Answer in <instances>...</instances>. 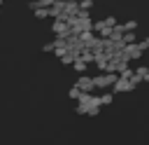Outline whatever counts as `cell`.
Segmentation results:
<instances>
[{
	"label": "cell",
	"mask_w": 149,
	"mask_h": 145,
	"mask_svg": "<svg viewBox=\"0 0 149 145\" xmlns=\"http://www.w3.org/2000/svg\"><path fill=\"white\" fill-rule=\"evenodd\" d=\"M126 44H135V33H126L123 35V47Z\"/></svg>",
	"instance_id": "cell-9"
},
{
	"label": "cell",
	"mask_w": 149,
	"mask_h": 145,
	"mask_svg": "<svg viewBox=\"0 0 149 145\" xmlns=\"http://www.w3.org/2000/svg\"><path fill=\"white\" fill-rule=\"evenodd\" d=\"M35 14H37V19H47V16H51L49 7H40V9H35Z\"/></svg>",
	"instance_id": "cell-6"
},
{
	"label": "cell",
	"mask_w": 149,
	"mask_h": 145,
	"mask_svg": "<svg viewBox=\"0 0 149 145\" xmlns=\"http://www.w3.org/2000/svg\"><path fill=\"white\" fill-rule=\"evenodd\" d=\"M79 96H81V91H79L77 87H72V89H70V98H77V101H79Z\"/></svg>",
	"instance_id": "cell-10"
},
{
	"label": "cell",
	"mask_w": 149,
	"mask_h": 145,
	"mask_svg": "<svg viewBox=\"0 0 149 145\" xmlns=\"http://www.w3.org/2000/svg\"><path fill=\"white\" fill-rule=\"evenodd\" d=\"M91 7H93V0H79V9L81 12H88Z\"/></svg>",
	"instance_id": "cell-8"
},
{
	"label": "cell",
	"mask_w": 149,
	"mask_h": 145,
	"mask_svg": "<svg viewBox=\"0 0 149 145\" xmlns=\"http://www.w3.org/2000/svg\"><path fill=\"white\" fill-rule=\"evenodd\" d=\"M116 80H119L116 72H105V75H95V77H93V84H95V87H114Z\"/></svg>",
	"instance_id": "cell-1"
},
{
	"label": "cell",
	"mask_w": 149,
	"mask_h": 145,
	"mask_svg": "<svg viewBox=\"0 0 149 145\" xmlns=\"http://www.w3.org/2000/svg\"><path fill=\"white\" fill-rule=\"evenodd\" d=\"M140 47H142V49H149V37H144V40L140 42Z\"/></svg>",
	"instance_id": "cell-11"
},
{
	"label": "cell",
	"mask_w": 149,
	"mask_h": 145,
	"mask_svg": "<svg viewBox=\"0 0 149 145\" xmlns=\"http://www.w3.org/2000/svg\"><path fill=\"white\" fill-rule=\"evenodd\" d=\"M72 65H74V70H79V72H86V61H84V58H77Z\"/></svg>",
	"instance_id": "cell-7"
},
{
	"label": "cell",
	"mask_w": 149,
	"mask_h": 145,
	"mask_svg": "<svg viewBox=\"0 0 149 145\" xmlns=\"http://www.w3.org/2000/svg\"><path fill=\"white\" fill-rule=\"evenodd\" d=\"M123 54H126V58L130 61V58H140V56L144 54V49L140 47V42H135V44H126V47H123Z\"/></svg>",
	"instance_id": "cell-3"
},
{
	"label": "cell",
	"mask_w": 149,
	"mask_h": 145,
	"mask_svg": "<svg viewBox=\"0 0 149 145\" xmlns=\"http://www.w3.org/2000/svg\"><path fill=\"white\" fill-rule=\"evenodd\" d=\"M81 94H91L93 89H95V84H93V77H86V75H81L79 80H77V84H74Z\"/></svg>",
	"instance_id": "cell-2"
},
{
	"label": "cell",
	"mask_w": 149,
	"mask_h": 145,
	"mask_svg": "<svg viewBox=\"0 0 149 145\" xmlns=\"http://www.w3.org/2000/svg\"><path fill=\"white\" fill-rule=\"evenodd\" d=\"M0 5H2V0H0Z\"/></svg>",
	"instance_id": "cell-12"
},
{
	"label": "cell",
	"mask_w": 149,
	"mask_h": 145,
	"mask_svg": "<svg viewBox=\"0 0 149 145\" xmlns=\"http://www.w3.org/2000/svg\"><path fill=\"white\" fill-rule=\"evenodd\" d=\"M133 87H135V84H133L130 80H123V77H119V80H116V84L112 87V91H116V94H119V91H130Z\"/></svg>",
	"instance_id": "cell-4"
},
{
	"label": "cell",
	"mask_w": 149,
	"mask_h": 145,
	"mask_svg": "<svg viewBox=\"0 0 149 145\" xmlns=\"http://www.w3.org/2000/svg\"><path fill=\"white\" fill-rule=\"evenodd\" d=\"M112 101H114L112 91H107V94H102V96H100V105H112Z\"/></svg>",
	"instance_id": "cell-5"
}]
</instances>
